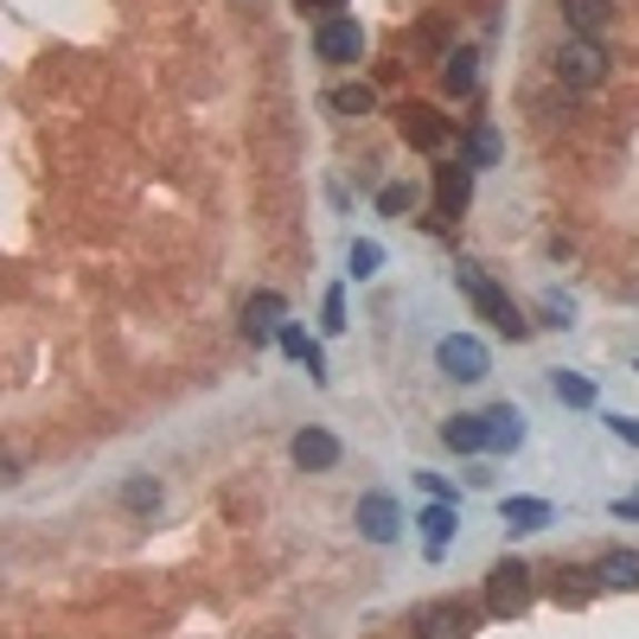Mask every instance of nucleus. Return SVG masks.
Instances as JSON below:
<instances>
[{"label":"nucleus","instance_id":"nucleus-7","mask_svg":"<svg viewBox=\"0 0 639 639\" xmlns=\"http://www.w3.org/2000/svg\"><path fill=\"white\" fill-rule=\"evenodd\" d=\"M339 455H346V448H339V435L332 429H301L294 441H288V460H294L301 473H332Z\"/></svg>","mask_w":639,"mask_h":639},{"label":"nucleus","instance_id":"nucleus-23","mask_svg":"<svg viewBox=\"0 0 639 639\" xmlns=\"http://www.w3.org/2000/svg\"><path fill=\"white\" fill-rule=\"evenodd\" d=\"M281 352H288V358H307V371L320 378V346H313L301 327H281Z\"/></svg>","mask_w":639,"mask_h":639},{"label":"nucleus","instance_id":"nucleus-15","mask_svg":"<svg viewBox=\"0 0 639 639\" xmlns=\"http://www.w3.org/2000/svg\"><path fill=\"white\" fill-rule=\"evenodd\" d=\"M588 576H595L601 588H639V550H608Z\"/></svg>","mask_w":639,"mask_h":639},{"label":"nucleus","instance_id":"nucleus-28","mask_svg":"<svg viewBox=\"0 0 639 639\" xmlns=\"http://www.w3.org/2000/svg\"><path fill=\"white\" fill-rule=\"evenodd\" d=\"M569 313H576V307L562 301V294H543V320H550V327H569Z\"/></svg>","mask_w":639,"mask_h":639},{"label":"nucleus","instance_id":"nucleus-1","mask_svg":"<svg viewBox=\"0 0 639 639\" xmlns=\"http://www.w3.org/2000/svg\"><path fill=\"white\" fill-rule=\"evenodd\" d=\"M455 288L467 294V301H473V313H480V320L499 332V339H531V320L518 313V301H511V294H506V288H499L492 276H486V269L460 262V269H455Z\"/></svg>","mask_w":639,"mask_h":639},{"label":"nucleus","instance_id":"nucleus-30","mask_svg":"<svg viewBox=\"0 0 639 639\" xmlns=\"http://www.w3.org/2000/svg\"><path fill=\"white\" fill-rule=\"evenodd\" d=\"M294 7H301V13H320V20H327V13H346V0H294Z\"/></svg>","mask_w":639,"mask_h":639},{"label":"nucleus","instance_id":"nucleus-22","mask_svg":"<svg viewBox=\"0 0 639 639\" xmlns=\"http://www.w3.org/2000/svg\"><path fill=\"white\" fill-rule=\"evenodd\" d=\"M460 167H499V134H492V128H473V134H467V160H460Z\"/></svg>","mask_w":639,"mask_h":639},{"label":"nucleus","instance_id":"nucleus-13","mask_svg":"<svg viewBox=\"0 0 639 639\" xmlns=\"http://www.w3.org/2000/svg\"><path fill=\"white\" fill-rule=\"evenodd\" d=\"M281 313H288V301H281L276 288H262V294H250V301H243V332L262 346V339L281 327Z\"/></svg>","mask_w":639,"mask_h":639},{"label":"nucleus","instance_id":"nucleus-19","mask_svg":"<svg viewBox=\"0 0 639 639\" xmlns=\"http://www.w3.org/2000/svg\"><path fill=\"white\" fill-rule=\"evenodd\" d=\"M327 109L332 116H371L378 97H371V83H339V90H327Z\"/></svg>","mask_w":639,"mask_h":639},{"label":"nucleus","instance_id":"nucleus-9","mask_svg":"<svg viewBox=\"0 0 639 639\" xmlns=\"http://www.w3.org/2000/svg\"><path fill=\"white\" fill-rule=\"evenodd\" d=\"M397 128H403V141H409V148H422V153L448 148V122L435 116L429 102H409L403 116H397Z\"/></svg>","mask_w":639,"mask_h":639},{"label":"nucleus","instance_id":"nucleus-6","mask_svg":"<svg viewBox=\"0 0 639 639\" xmlns=\"http://www.w3.org/2000/svg\"><path fill=\"white\" fill-rule=\"evenodd\" d=\"M352 518H358V531L371 537V543H397V537H403V506H397L390 492H365Z\"/></svg>","mask_w":639,"mask_h":639},{"label":"nucleus","instance_id":"nucleus-25","mask_svg":"<svg viewBox=\"0 0 639 639\" xmlns=\"http://www.w3.org/2000/svg\"><path fill=\"white\" fill-rule=\"evenodd\" d=\"M378 262H383V250H378V243H352V276H358V281H371V276H378Z\"/></svg>","mask_w":639,"mask_h":639},{"label":"nucleus","instance_id":"nucleus-11","mask_svg":"<svg viewBox=\"0 0 639 639\" xmlns=\"http://www.w3.org/2000/svg\"><path fill=\"white\" fill-rule=\"evenodd\" d=\"M435 204L441 218H460L473 204V167H435Z\"/></svg>","mask_w":639,"mask_h":639},{"label":"nucleus","instance_id":"nucleus-17","mask_svg":"<svg viewBox=\"0 0 639 639\" xmlns=\"http://www.w3.org/2000/svg\"><path fill=\"white\" fill-rule=\"evenodd\" d=\"M499 518H506L511 531H543L557 511H550V499H499Z\"/></svg>","mask_w":639,"mask_h":639},{"label":"nucleus","instance_id":"nucleus-24","mask_svg":"<svg viewBox=\"0 0 639 639\" xmlns=\"http://www.w3.org/2000/svg\"><path fill=\"white\" fill-rule=\"evenodd\" d=\"M409 204H416V192H409V186H383V192H378V211H383V218H403Z\"/></svg>","mask_w":639,"mask_h":639},{"label":"nucleus","instance_id":"nucleus-31","mask_svg":"<svg viewBox=\"0 0 639 639\" xmlns=\"http://www.w3.org/2000/svg\"><path fill=\"white\" fill-rule=\"evenodd\" d=\"M613 518H639V492H627V499H613Z\"/></svg>","mask_w":639,"mask_h":639},{"label":"nucleus","instance_id":"nucleus-27","mask_svg":"<svg viewBox=\"0 0 639 639\" xmlns=\"http://www.w3.org/2000/svg\"><path fill=\"white\" fill-rule=\"evenodd\" d=\"M608 435H620L627 448H639V416H608Z\"/></svg>","mask_w":639,"mask_h":639},{"label":"nucleus","instance_id":"nucleus-18","mask_svg":"<svg viewBox=\"0 0 639 639\" xmlns=\"http://www.w3.org/2000/svg\"><path fill=\"white\" fill-rule=\"evenodd\" d=\"M416 525H422V537H429V557H441V550H448V537H455V506H448V499H435L429 511H422V518H416Z\"/></svg>","mask_w":639,"mask_h":639},{"label":"nucleus","instance_id":"nucleus-10","mask_svg":"<svg viewBox=\"0 0 639 639\" xmlns=\"http://www.w3.org/2000/svg\"><path fill=\"white\" fill-rule=\"evenodd\" d=\"M480 422H486V455H518L525 448V409L499 403V409H486Z\"/></svg>","mask_w":639,"mask_h":639},{"label":"nucleus","instance_id":"nucleus-8","mask_svg":"<svg viewBox=\"0 0 639 639\" xmlns=\"http://www.w3.org/2000/svg\"><path fill=\"white\" fill-rule=\"evenodd\" d=\"M467 627H473V608H460V601H429L416 613V639H460Z\"/></svg>","mask_w":639,"mask_h":639},{"label":"nucleus","instance_id":"nucleus-5","mask_svg":"<svg viewBox=\"0 0 639 639\" xmlns=\"http://www.w3.org/2000/svg\"><path fill=\"white\" fill-rule=\"evenodd\" d=\"M313 51H320V64H358L365 26H358L352 13H327V20L313 26Z\"/></svg>","mask_w":639,"mask_h":639},{"label":"nucleus","instance_id":"nucleus-16","mask_svg":"<svg viewBox=\"0 0 639 639\" xmlns=\"http://www.w3.org/2000/svg\"><path fill=\"white\" fill-rule=\"evenodd\" d=\"M441 448H455V455H486V422L480 416H448V422H441Z\"/></svg>","mask_w":639,"mask_h":639},{"label":"nucleus","instance_id":"nucleus-3","mask_svg":"<svg viewBox=\"0 0 639 639\" xmlns=\"http://www.w3.org/2000/svg\"><path fill=\"white\" fill-rule=\"evenodd\" d=\"M608 77V46L601 39H562L557 46V83L562 90H595Z\"/></svg>","mask_w":639,"mask_h":639},{"label":"nucleus","instance_id":"nucleus-2","mask_svg":"<svg viewBox=\"0 0 639 639\" xmlns=\"http://www.w3.org/2000/svg\"><path fill=\"white\" fill-rule=\"evenodd\" d=\"M435 371L455 383H480L492 371V352H486V339H473V332H448V339H435Z\"/></svg>","mask_w":639,"mask_h":639},{"label":"nucleus","instance_id":"nucleus-26","mask_svg":"<svg viewBox=\"0 0 639 639\" xmlns=\"http://www.w3.org/2000/svg\"><path fill=\"white\" fill-rule=\"evenodd\" d=\"M327 332H346V294L339 288H327V320H320Z\"/></svg>","mask_w":639,"mask_h":639},{"label":"nucleus","instance_id":"nucleus-29","mask_svg":"<svg viewBox=\"0 0 639 639\" xmlns=\"http://www.w3.org/2000/svg\"><path fill=\"white\" fill-rule=\"evenodd\" d=\"M416 480H422V492H429V499H448V506H455V486L441 480V473H416Z\"/></svg>","mask_w":639,"mask_h":639},{"label":"nucleus","instance_id":"nucleus-21","mask_svg":"<svg viewBox=\"0 0 639 639\" xmlns=\"http://www.w3.org/2000/svg\"><path fill=\"white\" fill-rule=\"evenodd\" d=\"M441 83H448L455 97H473V83H480V58H473V51H455V58H448V71H441Z\"/></svg>","mask_w":639,"mask_h":639},{"label":"nucleus","instance_id":"nucleus-20","mask_svg":"<svg viewBox=\"0 0 639 639\" xmlns=\"http://www.w3.org/2000/svg\"><path fill=\"white\" fill-rule=\"evenodd\" d=\"M550 397L569 403V409H588V403H595V383H588L582 371H550Z\"/></svg>","mask_w":639,"mask_h":639},{"label":"nucleus","instance_id":"nucleus-14","mask_svg":"<svg viewBox=\"0 0 639 639\" xmlns=\"http://www.w3.org/2000/svg\"><path fill=\"white\" fill-rule=\"evenodd\" d=\"M160 499H167V486L153 480V473H128V480H122V511H128V518H153Z\"/></svg>","mask_w":639,"mask_h":639},{"label":"nucleus","instance_id":"nucleus-4","mask_svg":"<svg viewBox=\"0 0 639 639\" xmlns=\"http://www.w3.org/2000/svg\"><path fill=\"white\" fill-rule=\"evenodd\" d=\"M531 608V569L525 562H499L492 576H486V613L492 620H511V613Z\"/></svg>","mask_w":639,"mask_h":639},{"label":"nucleus","instance_id":"nucleus-12","mask_svg":"<svg viewBox=\"0 0 639 639\" xmlns=\"http://www.w3.org/2000/svg\"><path fill=\"white\" fill-rule=\"evenodd\" d=\"M557 13H562V26H569L576 39H601V26L613 20V0H562Z\"/></svg>","mask_w":639,"mask_h":639}]
</instances>
